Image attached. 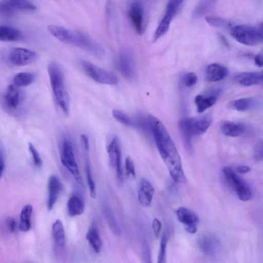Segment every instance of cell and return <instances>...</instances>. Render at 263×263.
I'll use <instances>...</instances> for the list:
<instances>
[{
  "instance_id": "obj_16",
  "label": "cell",
  "mask_w": 263,
  "mask_h": 263,
  "mask_svg": "<svg viewBox=\"0 0 263 263\" xmlns=\"http://www.w3.org/2000/svg\"><path fill=\"white\" fill-rule=\"evenodd\" d=\"M129 15L136 32L141 34L143 32V10L140 2L136 1L132 4Z\"/></svg>"
},
{
  "instance_id": "obj_47",
  "label": "cell",
  "mask_w": 263,
  "mask_h": 263,
  "mask_svg": "<svg viewBox=\"0 0 263 263\" xmlns=\"http://www.w3.org/2000/svg\"><path fill=\"white\" fill-rule=\"evenodd\" d=\"M236 170L237 173L240 174H245L251 171V169L248 166L243 165L237 167Z\"/></svg>"
},
{
  "instance_id": "obj_28",
  "label": "cell",
  "mask_w": 263,
  "mask_h": 263,
  "mask_svg": "<svg viewBox=\"0 0 263 263\" xmlns=\"http://www.w3.org/2000/svg\"><path fill=\"white\" fill-rule=\"evenodd\" d=\"M179 127L185 149L189 154H191L192 152V136L193 135L189 127L186 118L180 121Z\"/></svg>"
},
{
  "instance_id": "obj_43",
  "label": "cell",
  "mask_w": 263,
  "mask_h": 263,
  "mask_svg": "<svg viewBox=\"0 0 263 263\" xmlns=\"http://www.w3.org/2000/svg\"><path fill=\"white\" fill-rule=\"evenodd\" d=\"M5 223L7 229L9 232L13 233L15 232L16 229V221L13 218L9 217L7 218Z\"/></svg>"
},
{
  "instance_id": "obj_20",
  "label": "cell",
  "mask_w": 263,
  "mask_h": 263,
  "mask_svg": "<svg viewBox=\"0 0 263 263\" xmlns=\"http://www.w3.org/2000/svg\"><path fill=\"white\" fill-rule=\"evenodd\" d=\"M228 74L226 67L213 63L209 65L205 70L206 79L210 82H217L225 78Z\"/></svg>"
},
{
  "instance_id": "obj_48",
  "label": "cell",
  "mask_w": 263,
  "mask_h": 263,
  "mask_svg": "<svg viewBox=\"0 0 263 263\" xmlns=\"http://www.w3.org/2000/svg\"><path fill=\"white\" fill-rule=\"evenodd\" d=\"M258 29L260 33V35L263 39V22H261L258 26Z\"/></svg>"
},
{
  "instance_id": "obj_1",
  "label": "cell",
  "mask_w": 263,
  "mask_h": 263,
  "mask_svg": "<svg viewBox=\"0 0 263 263\" xmlns=\"http://www.w3.org/2000/svg\"><path fill=\"white\" fill-rule=\"evenodd\" d=\"M147 118L157 147L171 177L176 183L185 182L186 178L180 155L166 129L156 117L149 115Z\"/></svg>"
},
{
  "instance_id": "obj_6",
  "label": "cell",
  "mask_w": 263,
  "mask_h": 263,
  "mask_svg": "<svg viewBox=\"0 0 263 263\" xmlns=\"http://www.w3.org/2000/svg\"><path fill=\"white\" fill-rule=\"evenodd\" d=\"M61 161L63 165L72 175L77 182L83 186V180L76 161L70 141L66 137L63 139Z\"/></svg>"
},
{
  "instance_id": "obj_46",
  "label": "cell",
  "mask_w": 263,
  "mask_h": 263,
  "mask_svg": "<svg viewBox=\"0 0 263 263\" xmlns=\"http://www.w3.org/2000/svg\"><path fill=\"white\" fill-rule=\"evenodd\" d=\"M183 1V0H168L167 6L177 10Z\"/></svg>"
},
{
  "instance_id": "obj_7",
  "label": "cell",
  "mask_w": 263,
  "mask_h": 263,
  "mask_svg": "<svg viewBox=\"0 0 263 263\" xmlns=\"http://www.w3.org/2000/svg\"><path fill=\"white\" fill-rule=\"evenodd\" d=\"M37 59V54L34 51L22 48H12L8 54L9 62L16 66H25L33 63Z\"/></svg>"
},
{
  "instance_id": "obj_37",
  "label": "cell",
  "mask_w": 263,
  "mask_h": 263,
  "mask_svg": "<svg viewBox=\"0 0 263 263\" xmlns=\"http://www.w3.org/2000/svg\"><path fill=\"white\" fill-rule=\"evenodd\" d=\"M28 148L32 156L34 165L39 167H41L43 164V161L38 151L30 142L28 143Z\"/></svg>"
},
{
  "instance_id": "obj_15",
  "label": "cell",
  "mask_w": 263,
  "mask_h": 263,
  "mask_svg": "<svg viewBox=\"0 0 263 263\" xmlns=\"http://www.w3.org/2000/svg\"><path fill=\"white\" fill-rule=\"evenodd\" d=\"M186 120L193 136L203 134L212 122L211 118L208 116L186 118Z\"/></svg>"
},
{
  "instance_id": "obj_30",
  "label": "cell",
  "mask_w": 263,
  "mask_h": 263,
  "mask_svg": "<svg viewBox=\"0 0 263 263\" xmlns=\"http://www.w3.org/2000/svg\"><path fill=\"white\" fill-rule=\"evenodd\" d=\"M36 79V74L31 72H21L13 78V83L18 87H26L31 84Z\"/></svg>"
},
{
  "instance_id": "obj_4",
  "label": "cell",
  "mask_w": 263,
  "mask_h": 263,
  "mask_svg": "<svg viewBox=\"0 0 263 263\" xmlns=\"http://www.w3.org/2000/svg\"><path fill=\"white\" fill-rule=\"evenodd\" d=\"M230 34L238 42L245 45H255L263 41L258 28L248 25L233 26L230 29Z\"/></svg>"
},
{
  "instance_id": "obj_2",
  "label": "cell",
  "mask_w": 263,
  "mask_h": 263,
  "mask_svg": "<svg viewBox=\"0 0 263 263\" xmlns=\"http://www.w3.org/2000/svg\"><path fill=\"white\" fill-rule=\"evenodd\" d=\"M48 32L60 41L79 47L97 57L104 54L103 48L85 34L63 26L50 25Z\"/></svg>"
},
{
  "instance_id": "obj_14",
  "label": "cell",
  "mask_w": 263,
  "mask_h": 263,
  "mask_svg": "<svg viewBox=\"0 0 263 263\" xmlns=\"http://www.w3.org/2000/svg\"><path fill=\"white\" fill-rule=\"evenodd\" d=\"M197 243L201 251L209 256H215L220 247L219 242L212 235H204L200 237Z\"/></svg>"
},
{
  "instance_id": "obj_49",
  "label": "cell",
  "mask_w": 263,
  "mask_h": 263,
  "mask_svg": "<svg viewBox=\"0 0 263 263\" xmlns=\"http://www.w3.org/2000/svg\"><path fill=\"white\" fill-rule=\"evenodd\" d=\"M261 82H262V83H263V73H261Z\"/></svg>"
},
{
  "instance_id": "obj_45",
  "label": "cell",
  "mask_w": 263,
  "mask_h": 263,
  "mask_svg": "<svg viewBox=\"0 0 263 263\" xmlns=\"http://www.w3.org/2000/svg\"><path fill=\"white\" fill-rule=\"evenodd\" d=\"M254 62L257 66H263V50L255 57Z\"/></svg>"
},
{
  "instance_id": "obj_33",
  "label": "cell",
  "mask_w": 263,
  "mask_h": 263,
  "mask_svg": "<svg viewBox=\"0 0 263 263\" xmlns=\"http://www.w3.org/2000/svg\"><path fill=\"white\" fill-rule=\"evenodd\" d=\"M112 115L114 118L124 125L137 127L136 121H134L127 115L118 109H114L112 111Z\"/></svg>"
},
{
  "instance_id": "obj_42",
  "label": "cell",
  "mask_w": 263,
  "mask_h": 263,
  "mask_svg": "<svg viewBox=\"0 0 263 263\" xmlns=\"http://www.w3.org/2000/svg\"><path fill=\"white\" fill-rule=\"evenodd\" d=\"M161 227L162 224L161 221L157 218H154L152 221V229L156 238L159 237Z\"/></svg>"
},
{
  "instance_id": "obj_22",
  "label": "cell",
  "mask_w": 263,
  "mask_h": 263,
  "mask_svg": "<svg viewBox=\"0 0 263 263\" xmlns=\"http://www.w3.org/2000/svg\"><path fill=\"white\" fill-rule=\"evenodd\" d=\"M222 172L224 180L235 190V192L247 184L230 167H223L222 168Z\"/></svg>"
},
{
  "instance_id": "obj_19",
  "label": "cell",
  "mask_w": 263,
  "mask_h": 263,
  "mask_svg": "<svg viewBox=\"0 0 263 263\" xmlns=\"http://www.w3.org/2000/svg\"><path fill=\"white\" fill-rule=\"evenodd\" d=\"M84 155L85 162V171L87 177L88 186L89 190L90 196L92 198H95L97 196L96 187L94 180L92 177L91 169L89 159V143H85L81 144Z\"/></svg>"
},
{
  "instance_id": "obj_23",
  "label": "cell",
  "mask_w": 263,
  "mask_h": 263,
  "mask_svg": "<svg viewBox=\"0 0 263 263\" xmlns=\"http://www.w3.org/2000/svg\"><path fill=\"white\" fill-rule=\"evenodd\" d=\"M235 80L238 84L250 86L257 84L261 81V73L255 72H243L235 77Z\"/></svg>"
},
{
  "instance_id": "obj_18",
  "label": "cell",
  "mask_w": 263,
  "mask_h": 263,
  "mask_svg": "<svg viewBox=\"0 0 263 263\" xmlns=\"http://www.w3.org/2000/svg\"><path fill=\"white\" fill-rule=\"evenodd\" d=\"M22 100V92L14 84L8 86L4 96L6 105L10 109H16Z\"/></svg>"
},
{
  "instance_id": "obj_36",
  "label": "cell",
  "mask_w": 263,
  "mask_h": 263,
  "mask_svg": "<svg viewBox=\"0 0 263 263\" xmlns=\"http://www.w3.org/2000/svg\"><path fill=\"white\" fill-rule=\"evenodd\" d=\"M211 0L202 2L196 7L193 12V17L195 18H199L206 13L212 5Z\"/></svg>"
},
{
  "instance_id": "obj_41",
  "label": "cell",
  "mask_w": 263,
  "mask_h": 263,
  "mask_svg": "<svg viewBox=\"0 0 263 263\" xmlns=\"http://www.w3.org/2000/svg\"><path fill=\"white\" fill-rule=\"evenodd\" d=\"M142 257L144 262H151V255L149 246L146 241H144L142 247Z\"/></svg>"
},
{
  "instance_id": "obj_39",
  "label": "cell",
  "mask_w": 263,
  "mask_h": 263,
  "mask_svg": "<svg viewBox=\"0 0 263 263\" xmlns=\"http://www.w3.org/2000/svg\"><path fill=\"white\" fill-rule=\"evenodd\" d=\"M253 156L255 160L263 161V140L258 142L255 145Z\"/></svg>"
},
{
  "instance_id": "obj_12",
  "label": "cell",
  "mask_w": 263,
  "mask_h": 263,
  "mask_svg": "<svg viewBox=\"0 0 263 263\" xmlns=\"http://www.w3.org/2000/svg\"><path fill=\"white\" fill-rule=\"evenodd\" d=\"M117 68L122 76L128 80L135 76V68L130 55L125 51L121 52L117 60Z\"/></svg>"
},
{
  "instance_id": "obj_10",
  "label": "cell",
  "mask_w": 263,
  "mask_h": 263,
  "mask_svg": "<svg viewBox=\"0 0 263 263\" xmlns=\"http://www.w3.org/2000/svg\"><path fill=\"white\" fill-rule=\"evenodd\" d=\"M107 151L110 163L115 168L118 179L120 181H122L123 175L121 164V152L119 140L117 137L112 138L108 145Z\"/></svg>"
},
{
  "instance_id": "obj_13",
  "label": "cell",
  "mask_w": 263,
  "mask_h": 263,
  "mask_svg": "<svg viewBox=\"0 0 263 263\" xmlns=\"http://www.w3.org/2000/svg\"><path fill=\"white\" fill-rule=\"evenodd\" d=\"M155 193L154 188L146 178L141 179L138 191V199L139 203L144 206H149Z\"/></svg>"
},
{
  "instance_id": "obj_8",
  "label": "cell",
  "mask_w": 263,
  "mask_h": 263,
  "mask_svg": "<svg viewBox=\"0 0 263 263\" xmlns=\"http://www.w3.org/2000/svg\"><path fill=\"white\" fill-rule=\"evenodd\" d=\"M36 7L31 0H2L1 13L5 16L13 15L17 11H34Z\"/></svg>"
},
{
  "instance_id": "obj_40",
  "label": "cell",
  "mask_w": 263,
  "mask_h": 263,
  "mask_svg": "<svg viewBox=\"0 0 263 263\" xmlns=\"http://www.w3.org/2000/svg\"><path fill=\"white\" fill-rule=\"evenodd\" d=\"M125 170L127 175L133 178L136 176L135 167L132 159L127 157L125 163Z\"/></svg>"
},
{
  "instance_id": "obj_34",
  "label": "cell",
  "mask_w": 263,
  "mask_h": 263,
  "mask_svg": "<svg viewBox=\"0 0 263 263\" xmlns=\"http://www.w3.org/2000/svg\"><path fill=\"white\" fill-rule=\"evenodd\" d=\"M206 22L211 26L221 28H231L233 27L232 23L220 17L216 16H208L205 17Z\"/></svg>"
},
{
  "instance_id": "obj_5",
  "label": "cell",
  "mask_w": 263,
  "mask_h": 263,
  "mask_svg": "<svg viewBox=\"0 0 263 263\" xmlns=\"http://www.w3.org/2000/svg\"><path fill=\"white\" fill-rule=\"evenodd\" d=\"M80 63L86 74L96 82L110 85L118 83V78L111 72L84 60H81Z\"/></svg>"
},
{
  "instance_id": "obj_9",
  "label": "cell",
  "mask_w": 263,
  "mask_h": 263,
  "mask_svg": "<svg viewBox=\"0 0 263 263\" xmlns=\"http://www.w3.org/2000/svg\"><path fill=\"white\" fill-rule=\"evenodd\" d=\"M178 220L183 224L185 230L190 234H194L197 231L199 219L197 214L192 210L183 207H179L176 211Z\"/></svg>"
},
{
  "instance_id": "obj_38",
  "label": "cell",
  "mask_w": 263,
  "mask_h": 263,
  "mask_svg": "<svg viewBox=\"0 0 263 263\" xmlns=\"http://www.w3.org/2000/svg\"><path fill=\"white\" fill-rule=\"evenodd\" d=\"M198 81L197 76L193 72L184 74L181 79L182 84L186 87H191L196 84Z\"/></svg>"
},
{
  "instance_id": "obj_11",
  "label": "cell",
  "mask_w": 263,
  "mask_h": 263,
  "mask_svg": "<svg viewBox=\"0 0 263 263\" xmlns=\"http://www.w3.org/2000/svg\"><path fill=\"white\" fill-rule=\"evenodd\" d=\"M62 189V184L59 178L55 175H51L48 183L47 208L51 210L56 203Z\"/></svg>"
},
{
  "instance_id": "obj_32",
  "label": "cell",
  "mask_w": 263,
  "mask_h": 263,
  "mask_svg": "<svg viewBox=\"0 0 263 263\" xmlns=\"http://www.w3.org/2000/svg\"><path fill=\"white\" fill-rule=\"evenodd\" d=\"M103 211L105 218L111 230L116 234H119L120 230L114 214L108 204L104 205Z\"/></svg>"
},
{
  "instance_id": "obj_3",
  "label": "cell",
  "mask_w": 263,
  "mask_h": 263,
  "mask_svg": "<svg viewBox=\"0 0 263 263\" xmlns=\"http://www.w3.org/2000/svg\"><path fill=\"white\" fill-rule=\"evenodd\" d=\"M50 85L55 102L65 115L69 112L70 101L64 74L56 62H50L47 67Z\"/></svg>"
},
{
  "instance_id": "obj_35",
  "label": "cell",
  "mask_w": 263,
  "mask_h": 263,
  "mask_svg": "<svg viewBox=\"0 0 263 263\" xmlns=\"http://www.w3.org/2000/svg\"><path fill=\"white\" fill-rule=\"evenodd\" d=\"M168 239V233L167 232H165L162 234L161 238L157 259L158 263H165L166 262V252Z\"/></svg>"
},
{
  "instance_id": "obj_29",
  "label": "cell",
  "mask_w": 263,
  "mask_h": 263,
  "mask_svg": "<svg viewBox=\"0 0 263 263\" xmlns=\"http://www.w3.org/2000/svg\"><path fill=\"white\" fill-rule=\"evenodd\" d=\"M217 93L204 96L198 95L195 97V102L199 113L203 112L208 108L213 106L216 102L217 99Z\"/></svg>"
},
{
  "instance_id": "obj_26",
  "label": "cell",
  "mask_w": 263,
  "mask_h": 263,
  "mask_svg": "<svg viewBox=\"0 0 263 263\" xmlns=\"http://www.w3.org/2000/svg\"><path fill=\"white\" fill-rule=\"evenodd\" d=\"M21 32L12 27L1 25L0 26V41L3 42H14L21 39Z\"/></svg>"
},
{
  "instance_id": "obj_25",
  "label": "cell",
  "mask_w": 263,
  "mask_h": 263,
  "mask_svg": "<svg viewBox=\"0 0 263 263\" xmlns=\"http://www.w3.org/2000/svg\"><path fill=\"white\" fill-rule=\"evenodd\" d=\"M67 209L68 214L70 217L79 216L83 213L85 204L81 197L73 195L68 200Z\"/></svg>"
},
{
  "instance_id": "obj_21",
  "label": "cell",
  "mask_w": 263,
  "mask_h": 263,
  "mask_svg": "<svg viewBox=\"0 0 263 263\" xmlns=\"http://www.w3.org/2000/svg\"><path fill=\"white\" fill-rule=\"evenodd\" d=\"M86 239L96 253H99L102 247V241L99 234L97 223L93 221L91 227L86 234Z\"/></svg>"
},
{
  "instance_id": "obj_31",
  "label": "cell",
  "mask_w": 263,
  "mask_h": 263,
  "mask_svg": "<svg viewBox=\"0 0 263 263\" xmlns=\"http://www.w3.org/2000/svg\"><path fill=\"white\" fill-rule=\"evenodd\" d=\"M254 105V100L251 98H243L233 100L229 104L230 108L239 111L250 110Z\"/></svg>"
},
{
  "instance_id": "obj_44",
  "label": "cell",
  "mask_w": 263,
  "mask_h": 263,
  "mask_svg": "<svg viewBox=\"0 0 263 263\" xmlns=\"http://www.w3.org/2000/svg\"><path fill=\"white\" fill-rule=\"evenodd\" d=\"M0 177L2 178L5 168V151L2 145L0 151Z\"/></svg>"
},
{
  "instance_id": "obj_27",
  "label": "cell",
  "mask_w": 263,
  "mask_h": 263,
  "mask_svg": "<svg viewBox=\"0 0 263 263\" xmlns=\"http://www.w3.org/2000/svg\"><path fill=\"white\" fill-rule=\"evenodd\" d=\"M32 211V206L29 204L25 205L21 210L19 229L23 232H27L31 229V217Z\"/></svg>"
},
{
  "instance_id": "obj_17",
  "label": "cell",
  "mask_w": 263,
  "mask_h": 263,
  "mask_svg": "<svg viewBox=\"0 0 263 263\" xmlns=\"http://www.w3.org/2000/svg\"><path fill=\"white\" fill-rule=\"evenodd\" d=\"M220 129L227 136L236 137L244 134L247 130V127L242 123L226 120L221 123Z\"/></svg>"
},
{
  "instance_id": "obj_24",
  "label": "cell",
  "mask_w": 263,
  "mask_h": 263,
  "mask_svg": "<svg viewBox=\"0 0 263 263\" xmlns=\"http://www.w3.org/2000/svg\"><path fill=\"white\" fill-rule=\"evenodd\" d=\"M52 234L55 246L63 250L65 246V233L62 222L57 219L52 226Z\"/></svg>"
}]
</instances>
